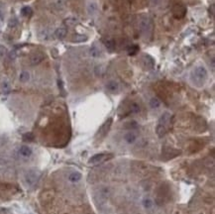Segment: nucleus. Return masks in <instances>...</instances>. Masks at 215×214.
I'll return each mask as SVG.
<instances>
[{"label":"nucleus","mask_w":215,"mask_h":214,"mask_svg":"<svg viewBox=\"0 0 215 214\" xmlns=\"http://www.w3.org/2000/svg\"><path fill=\"white\" fill-rule=\"evenodd\" d=\"M89 55L93 58H98L100 56V50L96 46H91L89 49Z\"/></svg>","instance_id":"nucleus-16"},{"label":"nucleus","mask_w":215,"mask_h":214,"mask_svg":"<svg viewBox=\"0 0 215 214\" xmlns=\"http://www.w3.org/2000/svg\"><path fill=\"white\" fill-rule=\"evenodd\" d=\"M21 14H22L23 16L29 17L33 14V10H32V8L29 7V6H25V7H23L22 9H21Z\"/></svg>","instance_id":"nucleus-19"},{"label":"nucleus","mask_w":215,"mask_h":214,"mask_svg":"<svg viewBox=\"0 0 215 214\" xmlns=\"http://www.w3.org/2000/svg\"><path fill=\"white\" fill-rule=\"evenodd\" d=\"M207 78V70L202 66H198L191 72V79L197 86H201Z\"/></svg>","instance_id":"nucleus-2"},{"label":"nucleus","mask_w":215,"mask_h":214,"mask_svg":"<svg viewBox=\"0 0 215 214\" xmlns=\"http://www.w3.org/2000/svg\"><path fill=\"white\" fill-rule=\"evenodd\" d=\"M186 12V9L182 5H175L173 9V16H175V18H182V17H184Z\"/></svg>","instance_id":"nucleus-6"},{"label":"nucleus","mask_w":215,"mask_h":214,"mask_svg":"<svg viewBox=\"0 0 215 214\" xmlns=\"http://www.w3.org/2000/svg\"><path fill=\"white\" fill-rule=\"evenodd\" d=\"M39 176H40V172L36 170H30L26 172L25 174V181L29 185H33L34 183L37 182Z\"/></svg>","instance_id":"nucleus-4"},{"label":"nucleus","mask_w":215,"mask_h":214,"mask_svg":"<svg viewBox=\"0 0 215 214\" xmlns=\"http://www.w3.org/2000/svg\"><path fill=\"white\" fill-rule=\"evenodd\" d=\"M6 54H7V49H6L3 45H0V56L3 57V56H5Z\"/></svg>","instance_id":"nucleus-29"},{"label":"nucleus","mask_w":215,"mask_h":214,"mask_svg":"<svg viewBox=\"0 0 215 214\" xmlns=\"http://www.w3.org/2000/svg\"><path fill=\"white\" fill-rule=\"evenodd\" d=\"M140 33L145 40H150L153 36V30H154V24L153 20L148 15H142L139 20Z\"/></svg>","instance_id":"nucleus-1"},{"label":"nucleus","mask_w":215,"mask_h":214,"mask_svg":"<svg viewBox=\"0 0 215 214\" xmlns=\"http://www.w3.org/2000/svg\"><path fill=\"white\" fill-rule=\"evenodd\" d=\"M161 105V101L159 100L157 97H153L151 98V100H150V106H151L153 109H157V108H159Z\"/></svg>","instance_id":"nucleus-18"},{"label":"nucleus","mask_w":215,"mask_h":214,"mask_svg":"<svg viewBox=\"0 0 215 214\" xmlns=\"http://www.w3.org/2000/svg\"><path fill=\"white\" fill-rule=\"evenodd\" d=\"M66 33H68V31H66V28L60 27L55 31V36L57 37L58 39H64V37L66 36Z\"/></svg>","instance_id":"nucleus-13"},{"label":"nucleus","mask_w":215,"mask_h":214,"mask_svg":"<svg viewBox=\"0 0 215 214\" xmlns=\"http://www.w3.org/2000/svg\"><path fill=\"white\" fill-rule=\"evenodd\" d=\"M86 40H87L86 36H84V35H76L74 37V40H72V42H74V43H82V42H85Z\"/></svg>","instance_id":"nucleus-21"},{"label":"nucleus","mask_w":215,"mask_h":214,"mask_svg":"<svg viewBox=\"0 0 215 214\" xmlns=\"http://www.w3.org/2000/svg\"><path fill=\"white\" fill-rule=\"evenodd\" d=\"M44 59H45L44 54H43V53H36L31 57V59H30V62H31L32 66H37V64H41V62L44 60Z\"/></svg>","instance_id":"nucleus-5"},{"label":"nucleus","mask_w":215,"mask_h":214,"mask_svg":"<svg viewBox=\"0 0 215 214\" xmlns=\"http://www.w3.org/2000/svg\"><path fill=\"white\" fill-rule=\"evenodd\" d=\"M98 6L96 2H89L87 4V12H88L89 15H94L96 12H97Z\"/></svg>","instance_id":"nucleus-12"},{"label":"nucleus","mask_w":215,"mask_h":214,"mask_svg":"<svg viewBox=\"0 0 215 214\" xmlns=\"http://www.w3.org/2000/svg\"><path fill=\"white\" fill-rule=\"evenodd\" d=\"M81 179V174L79 172H76V170H74L70 174H68V180L72 183H76L78 182Z\"/></svg>","instance_id":"nucleus-9"},{"label":"nucleus","mask_w":215,"mask_h":214,"mask_svg":"<svg viewBox=\"0 0 215 214\" xmlns=\"http://www.w3.org/2000/svg\"><path fill=\"white\" fill-rule=\"evenodd\" d=\"M106 157H108V156L105 155V154H98V155H95V156H93V157H92L91 159H90L89 163H90V164H96V163H98V162H100V161H102V160H104Z\"/></svg>","instance_id":"nucleus-15"},{"label":"nucleus","mask_w":215,"mask_h":214,"mask_svg":"<svg viewBox=\"0 0 215 214\" xmlns=\"http://www.w3.org/2000/svg\"><path fill=\"white\" fill-rule=\"evenodd\" d=\"M136 140H137V135L132 131L128 132V133H126L125 135H124V141H125L127 144H133V143L136 142Z\"/></svg>","instance_id":"nucleus-8"},{"label":"nucleus","mask_w":215,"mask_h":214,"mask_svg":"<svg viewBox=\"0 0 215 214\" xmlns=\"http://www.w3.org/2000/svg\"><path fill=\"white\" fill-rule=\"evenodd\" d=\"M23 139L25 140V141H32V140L34 139V136L32 133H27L24 135V137H23Z\"/></svg>","instance_id":"nucleus-28"},{"label":"nucleus","mask_w":215,"mask_h":214,"mask_svg":"<svg viewBox=\"0 0 215 214\" xmlns=\"http://www.w3.org/2000/svg\"><path fill=\"white\" fill-rule=\"evenodd\" d=\"M29 79H30V73L26 70H23L22 72L20 73V75H19V81H20L21 83H27Z\"/></svg>","instance_id":"nucleus-17"},{"label":"nucleus","mask_w":215,"mask_h":214,"mask_svg":"<svg viewBox=\"0 0 215 214\" xmlns=\"http://www.w3.org/2000/svg\"><path fill=\"white\" fill-rule=\"evenodd\" d=\"M103 71H104V68H103L102 66H96L95 68H94V72H95V74L97 75V76L102 75Z\"/></svg>","instance_id":"nucleus-25"},{"label":"nucleus","mask_w":215,"mask_h":214,"mask_svg":"<svg viewBox=\"0 0 215 214\" xmlns=\"http://www.w3.org/2000/svg\"><path fill=\"white\" fill-rule=\"evenodd\" d=\"M105 45H106V48L108 51L112 52L115 50V42L113 40H108L105 42Z\"/></svg>","instance_id":"nucleus-23"},{"label":"nucleus","mask_w":215,"mask_h":214,"mask_svg":"<svg viewBox=\"0 0 215 214\" xmlns=\"http://www.w3.org/2000/svg\"><path fill=\"white\" fill-rule=\"evenodd\" d=\"M8 57H9L10 60H15V59H16V57H17L16 52H15V51H11L9 54H8Z\"/></svg>","instance_id":"nucleus-30"},{"label":"nucleus","mask_w":215,"mask_h":214,"mask_svg":"<svg viewBox=\"0 0 215 214\" xmlns=\"http://www.w3.org/2000/svg\"><path fill=\"white\" fill-rule=\"evenodd\" d=\"M19 154L22 156V157H24V158H28V157H30V156L32 155V150H31V148H30V147L23 145V146H21L20 149H19Z\"/></svg>","instance_id":"nucleus-10"},{"label":"nucleus","mask_w":215,"mask_h":214,"mask_svg":"<svg viewBox=\"0 0 215 214\" xmlns=\"http://www.w3.org/2000/svg\"><path fill=\"white\" fill-rule=\"evenodd\" d=\"M1 89H2V92H3L4 94H8L10 91H11V84L8 81H3L1 83Z\"/></svg>","instance_id":"nucleus-14"},{"label":"nucleus","mask_w":215,"mask_h":214,"mask_svg":"<svg viewBox=\"0 0 215 214\" xmlns=\"http://www.w3.org/2000/svg\"><path fill=\"white\" fill-rule=\"evenodd\" d=\"M140 111V106L137 103H132V104L130 105V112L131 113H138Z\"/></svg>","instance_id":"nucleus-24"},{"label":"nucleus","mask_w":215,"mask_h":214,"mask_svg":"<svg viewBox=\"0 0 215 214\" xmlns=\"http://www.w3.org/2000/svg\"><path fill=\"white\" fill-rule=\"evenodd\" d=\"M17 24H18V21H17L16 18H11L9 20V23H8V27L10 28H14L17 26Z\"/></svg>","instance_id":"nucleus-27"},{"label":"nucleus","mask_w":215,"mask_h":214,"mask_svg":"<svg viewBox=\"0 0 215 214\" xmlns=\"http://www.w3.org/2000/svg\"><path fill=\"white\" fill-rule=\"evenodd\" d=\"M143 62H144V64H145V66H146V68H154L155 60L151 57V56L145 55L143 57Z\"/></svg>","instance_id":"nucleus-11"},{"label":"nucleus","mask_w":215,"mask_h":214,"mask_svg":"<svg viewBox=\"0 0 215 214\" xmlns=\"http://www.w3.org/2000/svg\"><path fill=\"white\" fill-rule=\"evenodd\" d=\"M142 203H143V206L145 207V208H147V209L152 208V206H153V200L149 197L144 198Z\"/></svg>","instance_id":"nucleus-20"},{"label":"nucleus","mask_w":215,"mask_h":214,"mask_svg":"<svg viewBox=\"0 0 215 214\" xmlns=\"http://www.w3.org/2000/svg\"><path fill=\"white\" fill-rule=\"evenodd\" d=\"M169 120H171V114L167 113V112H165V113L161 116L160 120H159V123H158V126H157V129H156L158 136L162 137V136H164L165 134L167 129V125H169Z\"/></svg>","instance_id":"nucleus-3"},{"label":"nucleus","mask_w":215,"mask_h":214,"mask_svg":"<svg viewBox=\"0 0 215 214\" xmlns=\"http://www.w3.org/2000/svg\"><path fill=\"white\" fill-rule=\"evenodd\" d=\"M139 48L136 45H132V46H129L127 48V52H128L129 55H135V54L138 52Z\"/></svg>","instance_id":"nucleus-22"},{"label":"nucleus","mask_w":215,"mask_h":214,"mask_svg":"<svg viewBox=\"0 0 215 214\" xmlns=\"http://www.w3.org/2000/svg\"><path fill=\"white\" fill-rule=\"evenodd\" d=\"M106 89L111 93H115L119 90V84L115 81H110L106 84Z\"/></svg>","instance_id":"nucleus-7"},{"label":"nucleus","mask_w":215,"mask_h":214,"mask_svg":"<svg viewBox=\"0 0 215 214\" xmlns=\"http://www.w3.org/2000/svg\"><path fill=\"white\" fill-rule=\"evenodd\" d=\"M64 22H66V24L68 26H74L76 24V18H68V19H66Z\"/></svg>","instance_id":"nucleus-26"}]
</instances>
